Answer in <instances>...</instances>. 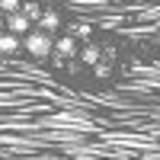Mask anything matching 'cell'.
I'll use <instances>...</instances> for the list:
<instances>
[{"instance_id": "1", "label": "cell", "mask_w": 160, "mask_h": 160, "mask_svg": "<svg viewBox=\"0 0 160 160\" xmlns=\"http://www.w3.org/2000/svg\"><path fill=\"white\" fill-rule=\"evenodd\" d=\"M22 48H26V55L35 58V61H48L51 58V51H55V35H48L42 29H29L22 35Z\"/></svg>"}, {"instance_id": "2", "label": "cell", "mask_w": 160, "mask_h": 160, "mask_svg": "<svg viewBox=\"0 0 160 160\" xmlns=\"http://www.w3.org/2000/svg\"><path fill=\"white\" fill-rule=\"evenodd\" d=\"M55 58H61V61H74L80 51H77V38L68 32V35H58L55 38V51H51Z\"/></svg>"}, {"instance_id": "3", "label": "cell", "mask_w": 160, "mask_h": 160, "mask_svg": "<svg viewBox=\"0 0 160 160\" xmlns=\"http://www.w3.org/2000/svg\"><path fill=\"white\" fill-rule=\"evenodd\" d=\"M32 26H35V22H32L29 16H26L22 10H16V13H10V16H7V32H13V35H19V38H22L26 32H29Z\"/></svg>"}, {"instance_id": "4", "label": "cell", "mask_w": 160, "mask_h": 160, "mask_svg": "<svg viewBox=\"0 0 160 160\" xmlns=\"http://www.w3.org/2000/svg\"><path fill=\"white\" fill-rule=\"evenodd\" d=\"M35 29H42L48 35H58V29H61V13L58 10H42V16L35 19Z\"/></svg>"}, {"instance_id": "5", "label": "cell", "mask_w": 160, "mask_h": 160, "mask_svg": "<svg viewBox=\"0 0 160 160\" xmlns=\"http://www.w3.org/2000/svg\"><path fill=\"white\" fill-rule=\"evenodd\" d=\"M19 48H22V38H19V35H13V32H7V29L0 32V55L10 58V55H16Z\"/></svg>"}, {"instance_id": "6", "label": "cell", "mask_w": 160, "mask_h": 160, "mask_svg": "<svg viewBox=\"0 0 160 160\" xmlns=\"http://www.w3.org/2000/svg\"><path fill=\"white\" fill-rule=\"evenodd\" d=\"M99 58H102L99 45H93V42H83V48H80V61H83V64H93V68H96V64H99Z\"/></svg>"}, {"instance_id": "7", "label": "cell", "mask_w": 160, "mask_h": 160, "mask_svg": "<svg viewBox=\"0 0 160 160\" xmlns=\"http://www.w3.org/2000/svg\"><path fill=\"white\" fill-rule=\"evenodd\" d=\"M19 10H22V13H26V16H29V19H32V22H35L38 16H42V10H45V7H38V3H35V0H22V7H19Z\"/></svg>"}, {"instance_id": "8", "label": "cell", "mask_w": 160, "mask_h": 160, "mask_svg": "<svg viewBox=\"0 0 160 160\" xmlns=\"http://www.w3.org/2000/svg\"><path fill=\"white\" fill-rule=\"evenodd\" d=\"M71 35H74V38H80V42H90V35H93V26H90V22H77Z\"/></svg>"}, {"instance_id": "9", "label": "cell", "mask_w": 160, "mask_h": 160, "mask_svg": "<svg viewBox=\"0 0 160 160\" xmlns=\"http://www.w3.org/2000/svg\"><path fill=\"white\" fill-rule=\"evenodd\" d=\"M22 7V0H0V13H3V16H10V13H16Z\"/></svg>"}, {"instance_id": "10", "label": "cell", "mask_w": 160, "mask_h": 160, "mask_svg": "<svg viewBox=\"0 0 160 160\" xmlns=\"http://www.w3.org/2000/svg\"><path fill=\"white\" fill-rule=\"evenodd\" d=\"M7 29V16H3V13H0V32H3Z\"/></svg>"}]
</instances>
